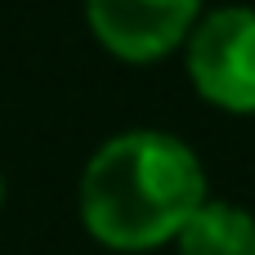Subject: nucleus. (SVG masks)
<instances>
[{"label":"nucleus","mask_w":255,"mask_h":255,"mask_svg":"<svg viewBox=\"0 0 255 255\" xmlns=\"http://www.w3.org/2000/svg\"><path fill=\"white\" fill-rule=\"evenodd\" d=\"M206 202L197 152L166 130H126L108 139L81 175V220L112 251H152L175 242Z\"/></svg>","instance_id":"obj_1"},{"label":"nucleus","mask_w":255,"mask_h":255,"mask_svg":"<svg viewBox=\"0 0 255 255\" xmlns=\"http://www.w3.org/2000/svg\"><path fill=\"white\" fill-rule=\"evenodd\" d=\"M188 81L224 112H255V9L224 4L188 31Z\"/></svg>","instance_id":"obj_2"},{"label":"nucleus","mask_w":255,"mask_h":255,"mask_svg":"<svg viewBox=\"0 0 255 255\" xmlns=\"http://www.w3.org/2000/svg\"><path fill=\"white\" fill-rule=\"evenodd\" d=\"M197 13L202 0H85L94 40L126 63H152L179 49Z\"/></svg>","instance_id":"obj_3"},{"label":"nucleus","mask_w":255,"mask_h":255,"mask_svg":"<svg viewBox=\"0 0 255 255\" xmlns=\"http://www.w3.org/2000/svg\"><path fill=\"white\" fill-rule=\"evenodd\" d=\"M179 255H255V215L238 202H202L175 233Z\"/></svg>","instance_id":"obj_4"},{"label":"nucleus","mask_w":255,"mask_h":255,"mask_svg":"<svg viewBox=\"0 0 255 255\" xmlns=\"http://www.w3.org/2000/svg\"><path fill=\"white\" fill-rule=\"evenodd\" d=\"M0 206H4V179H0Z\"/></svg>","instance_id":"obj_5"}]
</instances>
